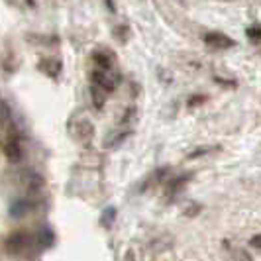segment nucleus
<instances>
[{
  "instance_id": "obj_1",
  "label": "nucleus",
  "mask_w": 261,
  "mask_h": 261,
  "mask_svg": "<svg viewBox=\"0 0 261 261\" xmlns=\"http://www.w3.org/2000/svg\"><path fill=\"white\" fill-rule=\"evenodd\" d=\"M91 79H92V85L98 87L100 91L105 92H112L118 87V83L122 81L120 75L110 73V71H102V69H94L91 73Z\"/></svg>"
},
{
  "instance_id": "obj_2",
  "label": "nucleus",
  "mask_w": 261,
  "mask_h": 261,
  "mask_svg": "<svg viewBox=\"0 0 261 261\" xmlns=\"http://www.w3.org/2000/svg\"><path fill=\"white\" fill-rule=\"evenodd\" d=\"M204 43H206L208 47H212V49H230V47L236 45L234 39L228 38L222 32H208V34L204 36Z\"/></svg>"
},
{
  "instance_id": "obj_3",
  "label": "nucleus",
  "mask_w": 261,
  "mask_h": 261,
  "mask_svg": "<svg viewBox=\"0 0 261 261\" xmlns=\"http://www.w3.org/2000/svg\"><path fill=\"white\" fill-rule=\"evenodd\" d=\"M30 246V236L26 232H14L12 236H8L6 240V249L14 253V255H20L24 249Z\"/></svg>"
},
{
  "instance_id": "obj_4",
  "label": "nucleus",
  "mask_w": 261,
  "mask_h": 261,
  "mask_svg": "<svg viewBox=\"0 0 261 261\" xmlns=\"http://www.w3.org/2000/svg\"><path fill=\"white\" fill-rule=\"evenodd\" d=\"M36 206H38V204H36L32 198H18V200H14L12 204H10V216L20 218V216H24L28 212L36 210Z\"/></svg>"
},
{
  "instance_id": "obj_5",
  "label": "nucleus",
  "mask_w": 261,
  "mask_h": 261,
  "mask_svg": "<svg viewBox=\"0 0 261 261\" xmlns=\"http://www.w3.org/2000/svg\"><path fill=\"white\" fill-rule=\"evenodd\" d=\"M39 69L43 73H47L49 77H57L61 73V63L57 59H43V61H39Z\"/></svg>"
},
{
  "instance_id": "obj_6",
  "label": "nucleus",
  "mask_w": 261,
  "mask_h": 261,
  "mask_svg": "<svg viewBox=\"0 0 261 261\" xmlns=\"http://www.w3.org/2000/svg\"><path fill=\"white\" fill-rule=\"evenodd\" d=\"M77 138L79 140H92V134H94V126H92L91 122H87V120H81L77 122Z\"/></svg>"
},
{
  "instance_id": "obj_7",
  "label": "nucleus",
  "mask_w": 261,
  "mask_h": 261,
  "mask_svg": "<svg viewBox=\"0 0 261 261\" xmlns=\"http://www.w3.org/2000/svg\"><path fill=\"white\" fill-rule=\"evenodd\" d=\"M92 61L102 71H110V67H112V57H110V53L106 51H94L92 53Z\"/></svg>"
},
{
  "instance_id": "obj_8",
  "label": "nucleus",
  "mask_w": 261,
  "mask_h": 261,
  "mask_svg": "<svg viewBox=\"0 0 261 261\" xmlns=\"http://www.w3.org/2000/svg\"><path fill=\"white\" fill-rule=\"evenodd\" d=\"M128 136H132V132H122V134H112V136H108L105 140V147L106 149H110V147H116L120 145Z\"/></svg>"
},
{
  "instance_id": "obj_9",
  "label": "nucleus",
  "mask_w": 261,
  "mask_h": 261,
  "mask_svg": "<svg viewBox=\"0 0 261 261\" xmlns=\"http://www.w3.org/2000/svg\"><path fill=\"white\" fill-rule=\"evenodd\" d=\"M91 98H92V102H94V108H96V110H100V108L105 106V102H106V92L100 91L98 87H92V89H91Z\"/></svg>"
},
{
  "instance_id": "obj_10",
  "label": "nucleus",
  "mask_w": 261,
  "mask_h": 261,
  "mask_svg": "<svg viewBox=\"0 0 261 261\" xmlns=\"http://www.w3.org/2000/svg\"><path fill=\"white\" fill-rule=\"evenodd\" d=\"M53 242H55V236L49 228H41V232H39V246L41 248H51Z\"/></svg>"
},
{
  "instance_id": "obj_11",
  "label": "nucleus",
  "mask_w": 261,
  "mask_h": 261,
  "mask_svg": "<svg viewBox=\"0 0 261 261\" xmlns=\"http://www.w3.org/2000/svg\"><path fill=\"white\" fill-rule=\"evenodd\" d=\"M218 149H220V145H202V147L193 149V151L187 155V159H196V157H202V155H206V153H210V151H218Z\"/></svg>"
},
{
  "instance_id": "obj_12",
  "label": "nucleus",
  "mask_w": 261,
  "mask_h": 261,
  "mask_svg": "<svg viewBox=\"0 0 261 261\" xmlns=\"http://www.w3.org/2000/svg\"><path fill=\"white\" fill-rule=\"evenodd\" d=\"M114 218H116V208L114 206H110V208H106L105 212H102V218H100V222H102V226H110V224L114 222Z\"/></svg>"
},
{
  "instance_id": "obj_13",
  "label": "nucleus",
  "mask_w": 261,
  "mask_h": 261,
  "mask_svg": "<svg viewBox=\"0 0 261 261\" xmlns=\"http://www.w3.org/2000/svg\"><path fill=\"white\" fill-rule=\"evenodd\" d=\"M248 38L253 41V43H259V39H261V28L259 26H251V28H248Z\"/></svg>"
},
{
  "instance_id": "obj_14",
  "label": "nucleus",
  "mask_w": 261,
  "mask_h": 261,
  "mask_svg": "<svg viewBox=\"0 0 261 261\" xmlns=\"http://www.w3.org/2000/svg\"><path fill=\"white\" fill-rule=\"evenodd\" d=\"M204 100H206V96L196 94V96H191V98H189V106H198V102H204Z\"/></svg>"
},
{
  "instance_id": "obj_15",
  "label": "nucleus",
  "mask_w": 261,
  "mask_h": 261,
  "mask_svg": "<svg viewBox=\"0 0 261 261\" xmlns=\"http://www.w3.org/2000/svg\"><path fill=\"white\" fill-rule=\"evenodd\" d=\"M236 255H238V261H253V257L249 255L248 251H244V249H240Z\"/></svg>"
},
{
  "instance_id": "obj_16",
  "label": "nucleus",
  "mask_w": 261,
  "mask_h": 261,
  "mask_svg": "<svg viewBox=\"0 0 261 261\" xmlns=\"http://www.w3.org/2000/svg\"><path fill=\"white\" fill-rule=\"evenodd\" d=\"M259 244H261V238H259V236H253V238L249 240V246H253L255 249H259V248H261Z\"/></svg>"
},
{
  "instance_id": "obj_17",
  "label": "nucleus",
  "mask_w": 261,
  "mask_h": 261,
  "mask_svg": "<svg viewBox=\"0 0 261 261\" xmlns=\"http://www.w3.org/2000/svg\"><path fill=\"white\" fill-rule=\"evenodd\" d=\"M106 4H108V8H110V12H116V6H114V0H105Z\"/></svg>"
}]
</instances>
